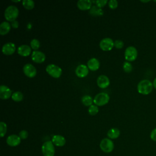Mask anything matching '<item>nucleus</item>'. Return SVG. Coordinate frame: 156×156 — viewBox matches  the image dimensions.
<instances>
[{
    "mask_svg": "<svg viewBox=\"0 0 156 156\" xmlns=\"http://www.w3.org/2000/svg\"><path fill=\"white\" fill-rule=\"evenodd\" d=\"M52 142L57 146H63L66 143V140L64 136L60 135H55L52 138Z\"/></svg>",
    "mask_w": 156,
    "mask_h": 156,
    "instance_id": "nucleus-19",
    "label": "nucleus"
},
{
    "mask_svg": "<svg viewBox=\"0 0 156 156\" xmlns=\"http://www.w3.org/2000/svg\"><path fill=\"white\" fill-rule=\"evenodd\" d=\"M97 85L101 88H105L110 85V80L105 75H100L97 79Z\"/></svg>",
    "mask_w": 156,
    "mask_h": 156,
    "instance_id": "nucleus-15",
    "label": "nucleus"
},
{
    "mask_svg": "<svg viewBox=\"0 0 156 156\" xmlns=\"http://www.w3.org/2000/svg\"><path fill=\"white\" fill-rule=\"evenodd\" d=\"M82 103L85 105V106H90L92 105V103L93 102V99L92 97L90 95H84L82 96L81 99Z\"/></svg>",
    "mask_w": 156,
    "mask_h": 156,
    "instance_id": "nucleus-23",
    "label": "nucleus"
},
{
    "mask_svg": "<svg viewBox=\"0 0 156 156\" xmlns=\"http://www.w3.org/2000/svg\"><path fill=\"white\" fill-rule=\"evenodd\" d=\"M122 68L124 69V71L127 73H129L132 71L133 69V66L132 65V64L127 61H126L124 62L123 65H122Z\"/></svg>",
    "mask_w": 156,
    "mask_h": 156,
    "instance_id": "nucleus-27",
    "label": "nucleus"
},
{
    "mask_svg": "<svg viewBox=\"0 0 156 156\" xmlns=\"http://www.w3.org/2000/svg\"><path fill=\"white\" fill-rule=\"evenodd\" d=\"M11 26L13 28H15V29H16L19 26V24H18V22L16 21V20H15V21H13L11 22Z\"/></svg>",
    "mask_w": 156,
    "mask_h": 156,
    "instance_id": "nucleus-35",
    "label": "nucleus"
},
{
    "mask_svg": "<svg viewBox=\"0 0 156 156\" xmlns=\"http://www.w3.org/2000/svg\"><path fill=\"white\" fill-rule=\"evenodd\" d=\"M7 132V124L1 121L0 122V136L1 137H3Z\"/></svg>",
    "mask_w": 156,
    "mask_h": 156,
    "instance_id": "nucleus-29",
    "label": "nucleus"
},
{
    "mask_svg": "<svg viewBox=\"0 0 156 156\" xmlns=\"http://www.w3.org/2000/svg\"><path fill=\"white\" fill-rule=\"evenodd\" d=\"M12 99L15 102H20L23 99V94L19 91H15L12 93Z\"/></svg>",
    "mask_w": 156,
    "mask_h": 156,
    "instance_id": "nucleus-25",
    "label": "nucleus"
},
{
    "mask_svg": "<svg viewBox=\"0 0 156 156\" xmlns=\"http://www.w3.org/2000/svg\"><path fill=\"white\" fill-rule=\"evenodd\" d=\"M12 2H20V0H18V1H14V0H12Z\"/></svg>",
    "mask_w": 156,
    "mask_h": 156,
    "instance_id": "nucleus-37",
    "label": "nucleus"
},
{
    "mask_svg": "<svg viewBox=\"0 0 156 156\" xmlns=\"http://www.w3.org/2000/svg\"><path fill=\"white\" fill-rule=\"evenodd\" d=\"M88 72H89V69H88V66L83 64H80V65H78L76 67V70H75L76 76L80 78L86 77L88 75Z\"/></svg>",
    "mask_w": 156,
    "mask_h": 156,
    "instance_id": "nucleus-11",
    "label": "nucleus"
},
{
    "mask_svg": "<svg viewBox=\"0 0 156 156\" xmlns=\"http://www.w3.org/2000/svg\"><path fill=\"white\" fill-rule=\"evenodd\" d=\"M100 148L103 152L109 153L113 150L114 144L110 139L105 138L100 143Z\"/></svg>",
    "mask_w": 156,
    "mask_h": 156,
    "instance_id": "nucleus-7",
    "label": "nucleus"
},
{
    "mask_svg": "<svg viewBox=\"0 0 156 156\" xmlns=\"http://www.w3.org/2000/svg\"><path fill=\"white\" fill-rule=\"evenodd\" d=\"M120 131L117 128H112L107 132V136L110 139H116L119 137Z\"/></svg>",
    "mask_w": 156,
    "mask_h": 156,
    "instance_id": "nucleus-21",
    "label": "nucleus"
},
{
    "mask_svg": "<svg viewBox=\"0 0 156 156\" xmlns=\"http://www.w3.org/2000/svg\"><path fill=\"white\" fill-rule=\"evenodd\" d=\"M138 56V51L136 48L132 46H128L124 51V57L127 62L134 61Z\"/></svg>",
    "mask_w": 156,
    "mask_h": 156,
    "instance_id": "nucleus-6",
    "label": "nucleus"
},
{
    "mask_svg": "<svg viewBox=\"0 0 156 156\" xmlns=\"http://www.w3.org/2000/svg\"><path fill=\"white\" fill-rule=\"evenodd\" d=\"M150 138L152 141H156V128H154L151 131L150 133Z\"/></svg>",
    "mask_w": 156,
    "mask_h": 156,
    "instance_id": "nucleus-34",
    "label": "nucleus"
},
{
    "mask_svg": "<svg viewBox=\"0 0 156 156\" xmlns=\"http://www.w3.org/2000/svg\"><path fill=\"white\" fill-rule=\"evenodd\" d=\"M23 73L29 78L35 77L37 74V69L35 67L30 63H26L23 68Z\"/></svg>",
    "mask_w": 156,
    "mask_h": 156,
    "instance_id": "nucleus-9",
    "label": "nucleus"
},
{
    "mask_svg": "<svg viewBox=\"0 0 156 156\" xmlns=\"http://www.w3.org/2000/svg\"><path fill=\"white\" fill-rule=\"evenodd\" d=\"M46 71L54 78H58L61 76L62 69L58 66L55 64H49L46 67Z\"/></svg>",
    "mask_w": 156,
    "mask_h": 156,
    "instance_id": "nucleus-4",
    "label": "nucleus"
},
{
    "mask_svg": "<svg viewBox=\"0 0 156 156\" xmlns=\"http://www.w3.org/2000/svg\"><path fill=\"white\" fill-rule=\"evenodd\" d=\"M30 45L32 49H33L34 51H37V49L40 46V43L38 39L34 38L30 41Z\"/></svg>",
    "mask_w": 156,
    "mask_h": 156,
    "instance_id": "nucleus-26",
    "label": "nucleus"
},
{
    "mask_svg": "<svg viewBox=\"0 0 156 156\" xmlns=\"http://www.w3.org/2000/svg\"><path fill=\"white\" fill-rule=\"evenodd\" d=\"M77 5L81 10H90L92 7V1L90 0H79L77 2Z\"/></svg>",
    "mask_w": 156,
    "mask_h": 156,
    "instance_id": "nucleus-17",
    "label": "nucleus"
},
{
    "mask_svg": "<svg viewBox=\"0 0 156 156\" xmlns=\"http://www.w3.org/2000/svg\"><path fill=\"white\" fill-rule=\"evenodd\" d=\"M12 90L6 85H2L0 86V98L1 99H7L12 96Z\"/></svg>",
    "mask_w": 156,
    "mask_h": 156,
    "instance_id": "nucleus-14",
    "label": "nucleus"
},
{
    "mask_svg": "<svg viewBox=\"0 0 156 156\" xmlns=\"http://www.w3.org/2000/svg\"><path fill=\"white\" fill-rule=\"evenodd\" d=\"M108 7L112 9H116L118 5V2L116 0H110L108 1Z\"/></svg>",
    "mask_w": 156,
    "mask_h": 156,
    "instance_id": "nucleus-30",
    "label": "nucleus"
},
{
    "mask_svg": "<svg viewBox=\"0 0 156 156\" xmlns=\"http://www.w3.org/2000/svg\"><path fill=\"white\" fill-rule=\"evenodd\" d=\"M152 83H153L154 88L155 89H156V77L154 79V81H153Z\"/></svg>",
    "mask_w": 156,
    "mask_h": 156,
    "instance_id": "nucleus-36",
    "label": "nucleus"
},
{
    "mask_svg": "<svg viewBox=\"0 0 156 156\" xmlns=\"http://www.w3.org/2000/svg\"><path fill=\"white\" fill-rule=\"evenodd\" d=\"M31 58L33 62L37 63H43L46 59L45 54L40 51H34L31 55Z\"/></svg>",
    "mask_w": 156,
    "mask_h": 156,
    "instance_id": "nucleus-10",
    "label": "nucleus"
},
{
    "mask_svg": "<svg viewBox=\"0 0 156 156\" xmlns=\"http://www.w3.org/2000/svg\"><path fill=\"white\" fill-rule=\"evenodd\" d=\"M110 100L109 95L104 92L99 93L97 94L94 99L93 102L97 106H102L107 104Z\"/></svg>",
    "mask_w": 156,
    "mask_h": 156,
    "instance_id": "nucleus-3",
    "label": "nucleus"
},
{
    "mask_svg": "<svg viewBox=\"0 0 156 156\" xmlns=\"http://www.w3.org/2000/svg\"><path fill=\"white\" fill-rule=\"evenodd\" d=\"M114 46V41L110 38L107 37L102 39L99 43L100 48L104 51H108L112 49Z\"/></svg>",
    "mask_w": 156,
    "mask_h": 156,
    "instance_id": "nucleus-8",
    "label": "nucleus"
},
{
    "mask_svg": "<svg viewBox=\"0 0 156 156\" xmlns=\"http://www.w3.org/2000/svg\"><path fill=\"white\" fill-rule=\"evenodd\" d=\"M11 29V24L8 21H3L0 24V34L5 35L7 34Z\"/></svg>",
    "mask_w": 156,
    "mask_h": 156,
    "instance_id": "nucleus-20",
    "label": "nucleus"
},
{
    "mask_svg": "<svg viewBox=\"0 0 156 156\" xmlns=\"http://www.w3.org/2000/svg\"><path fill=\"white\" fill-rule=\"evenodd\" d=\"M87 66L88 69L91 71H96L100 66L99 61L94 57L91 58L87 62Z\"/></svg>",
    "mask_w": 156,
    "mask_h": 156,
    "instance_id": "nucleus-18",
    "label": "nucleus"
},
{
    "mask_svg": "<svg viewBox=\"0 0 156 156\" xmlns=\"http://www.w3.org/2000/svg\"><path fill=\"white\" fill-rule=\"evenodd\" d=\"M31 47L27 44H22L17 49L18 54L24 57L28 56L31 53Z\"/></svg>",
    "mask_w": 156,
    "mask_h": 156,
    "instance_id": "nucleus-16",
    "label": "nucleus"
},
{
    "mask_svg": "<svg viewBox=\"0 0 156 156\" xmlns=\"http://www.w3.org/2000/svg\"><path fill=\"white\" fill-rule=\"evenodd\" d=\"M96 5L99 7V8L104 7L107 3H108V1L107 0H96L95 1Z\"/></svg>",
    "mask_w": 156,
    "mask_h": 156,
    "instance_id": "nucleus-31",
    "label": "nucleus"
},
{
    "mask_svg": "<svg viewBox=\"0 0 156 156\" xmlns=\"http://www.w3.org/2000/svg\"><path fill=\"white\" fill-rule=\"evenodd\" d=\"M22 3L23 7L27 10H32L35 6V2L32 0H23Z\"/></svg>",
    "mask_w": 156,
    "mask_h": 156,
    "instance_id": "nucleus-24",
    "label": "nucleus"
},
{
    "mask_svg": "<svg viewBox=\"0 0 156 156\" xmlns=\"http://www.w3.org/2000/svg\"><path fill=\"white\" fill-rule=\"evenodd\" d=\"M114 46L117 49H121L124 46V42L120 40H116L114 41Z\"/></svg>",
    "mask_w": 156,
    "mask_h": 156,
    "instance_id": "nucleus-32",
    "label": "nucleus"
},
{
    "mask_svg": "<svg viewBox=\"0 0 156 156\" xmlns=\"http://www.w3.org/2000/svg\"><path fill=\"white\" fill-rule=\"evenodd\" d=\"M141 2H149V1H141Z\"/></svg>",
    "mask_w": 156,
    "mask_h": 156,
    "instance_id": "nucleus-38",
    "label": "nucleus"
},
{
    "mask_svg": "<svg viewBox=\"0 0 156 156\" xmlns=\"http://www.w3.org/2000/svg\"><path fill=\"white\" fill-rule=\"evenodd\" d=\"M19 10L15 5H9L4 11V17L9 21H15L18 17Z\"/></svg>",
    "mask_w": 156,
    "mask_h": 156,
    "instance_id": "nucleus-2",
    "label": "nucleus"
},
{
    "mask_svg": "<svg viewBox=\"0 0 156 156\" xmlns=\"http://www.w3.org/2000/svg\"><path fill=\"white\" fill-rule=\"evenodd\" d=\"M6 142L9 146L15 147L20 144L21 143V138L19 135L13 134L8 136L6 139Z\"/></svg>",
    "mask_w": 156,
    "mask_h": 156,
    "instance_id": "nucleus-13",
    "label": "nucleus"
},
{
    "mask_svg": "<svg viewBox=\"0 0 156 156\" xmlns=\"http://www.w3.org/2000/svg\"><path fill=\"white\" fill-rule=\"evenodd\" d=\"M90 13L93 16H102L104 13L101 8H99L96 5H93L90 10Z\"/></svg>",
    "mask_w": 156,
    "mask_h": 156,
    "instance_id": "nucleus-22",
    "label": "nucleus"
},
{
    "mask_svg": "<svg viewBox=\"0 0 156 156\" xmlns=\"http://www.w3.org/2000/svg\"><path fill=\"white\" fill-rule=\"evenodd\" d=\"M16 50V46L12 42L5 43L2 47V52L4 54L10 55L13 54Z\"/></svg>",
    "mask_w": 156,
    "mask_h": 156,
    "instance_id": "nucleus-12",
    "label": "nucleus"
},
{
    "mask_svg": "<svg viewBox=\"0 0 156 156\" xmlns=\"http://www.w3.org/2000/svg\"><path fill=\"white\" fill-rule=\"evenodd\" d=\"M99 112V108L96 105H91L88 107V112L91 115H95Z\"/></svg>",
    "mask_w": 156,
    "mask_h": 156,
    "instance_id": "nucleus-28",
    "label": "nucleus"
},
{
    "mask_svg": "<svg viewBox=\"0 0 156 156\" xmlns=\"http://www.w3.org/2000/svg\"><path fill=\"white\" fill-rule=\"evenodd\" d=\"M154 86L152 82L147 79H143L140 81L137 85V91L140 94L143 95H147L150 94Z\"/></svg>",
    "mask_w": 156,
    "mask_h": 156,
    "instance_id": "nucleus-1",
    "label": "nucleus"
},
{
    "mask_svg": "<svg viewBox=\"0 0 156 156\" xmlns=\"http://www.w3.org/2000/svg\"><path fill=\"white\" fill-rule=\"evenodd\" d=\"M41 151L44 156H54L55 154V149L52 141H47L44 142L41 146Z\"/></svg>",
    "mask_w": 156,
    "mask_h": 156,
    "instance_id": "nucleus-5",
    "label": "nucleus"
},
{
    "mask_svg": "<svg viewBox=\"0 0 156 156\" xmlns=\"http://www.w3.org/2000/svg\"><path fill=\"white\" fill-rule=\"evenodd\" d=\"M19 136L22 140H25L28 137V132L25 130H22L19 133Z\"/></svg>",
    "mask_w": 156,
    "mask_h": 156,
    "instance_id": "nucleus-33",
    "label": "nucleus"
}]
</instances>
